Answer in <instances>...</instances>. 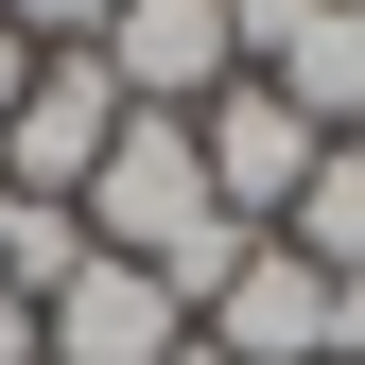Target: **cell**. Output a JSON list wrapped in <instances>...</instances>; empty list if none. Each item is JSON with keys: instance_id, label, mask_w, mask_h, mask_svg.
I'll return each mask as SVG.
<instances>
[{"instance_id": "obj_1", "label": "cell", "mask_w": 365, "mask_h": 365, "mask_svg": "<svg viewBox=\"0 0 365 365\" xmlns=\"http://www.w3.org/2000/svg\"><path fill=\"white\" fill-rule=\"evenodd\" d=\"M192 348V296L157 279V261H105L87 244L53 296H35V365H174Z\"/></svg>"}, {"instance_id": "obj_2", "label": "cell", "mask_w": 365, "mask_h": 365, "mask_svg": "<svg viewBox=\"0 0 365 365\" xmlns=\"http://www.w3.org/2000/svg\"><path fill=\"white\" fill-rule=\"evenodd\" d=\"M105 140H122V87H105V53H35L18 122H0V192H35V209H87Z\"/></svg>"}, {"instance_id": "obj_3", "label": "cell", "mask_w": 365, "mask_h": 365, "mask_svg": "<svg viewBox=\"0 0 365 365\" xmlns=\"http://www.w3.org/2000/svg\"><path fill=\"white\" fill-rule=\"evenodd\" d=\"M192 140H209V192H226V226H261V244L296 226L313 157H331V140L279 105V87H261V70H244V87H209V105H192Z\"/></svg>"}, {"instance_id": "obj_4", "label": "cell", "mask_w": 365, "mask_h": 365, "mask_svg": "<svg viewBox=\"0 0 365 365\" xmlns=\"http://www.w3.org/2000/svg\"><path fill=\"white\" fill-rule=\"evenodd\" d=\"M87 53H105V87H122L140 122H192L209 87H244V53H226V0H122Z\"/></svg>"}, {"instance_id": "obj_5", "label": "cell", "mask_w": 365, "mask_h": 365, "mask_svg": "<svg viewBox=\"0 0 365 365\" xmlns=\"http://www.w3.org/2000/svg\"><path fill=\"white\" fill-rule=\"evenodd\" d=\"M192 331H209L226 365H331V279H313L296 244H244V279H226Z\"/></svg>"}, {"instance_id": "obj_6", "label": "cell", "mask_w": 365, "mask_h": 365, "mask_svg": "<svg viewBox=\"0 0 365 365\" xmlns=\"http://www.w3.org/2000/svg\"><path fill=\"white\" fill-rule=\"evenodd\" d=\"M279 244L313 261V279H365V140H331V157H313V192H296V226H279Z\"/></svg>"}, {"instance_id": "obj_7", "label": "cell", "mask_w": 365, "mask_h": 365, "mask_svg": "<svg viewBox=\"0 0 365 365\" xmlns=\"http://www.w3.org/2000/svg\"><path fill=\"white\" fill-rule=\"evenodd\" d=\"M313 18H331V0H226V53H244V70H279Z\"/></svg>"}, {"instance_id": "obj_8", "label": "cell", "mask_w": 365, "mask_h": 365, "mask_svg": "<svg viewBox=\"0 0 365 365\" xmlns=\"http://www.w3.org/2000/svg\"><path fill=\"white\" fill-rule=\"evenodd\" d=\"M0 18H18V35H35V53H87V35H105V18H122V0H0Z\"/></svg>"}, {"instance_id": "obj_9", "label": "cell", "mask_w": 365, "mask_h": 365, "mask_svg": "<svg viewBox=\"0 0 365 365\" xmlns=\"http://www.w3.org/2000/svg\"><path fill=\"white\" fill-rule=\"evenodd\" d=\"M18 87H35V35H18V18H0V122H18Z\"/></svg>"}, {"instance_id": "obj_10", "label": "cell", "mask_w": 365, "mask_h": 365, "mask_svg": "<svg viewBox=\"0 0 365 365\" xmlns=\"http://www.w3.org/2000/svg\"><path fill=\"white\" fill-rule=\"evenodd\" d=\"M0 365H35V296H0Z\"/></svg>"}, {"instance_id": "obj_11", "label": "cell", "mask_w": 365, "mask_h": 365, "mask_svg": "<svg viewBox=\"0 0 365 365\" xmlns=\"http://www.w3.org/2000/svg\"><path fill=\"white\" fill-rule=\"evenodd\" d=\"M331 18H365V0H331Z\"/></svg>"}, {"instance_id": "obj_12", "label": "cell", "mask_w": 365, "mask_h": 365, "mask_svg": "<svg viewBox=\"0 0 365 365\" xmlns=\"http://www.w3.org/2000/svg\"><path fill=\"white\" fill-rule=\"evenodd\" d=\"M0 226H18V192H0Z\"/></svg>"}]
</instances>
